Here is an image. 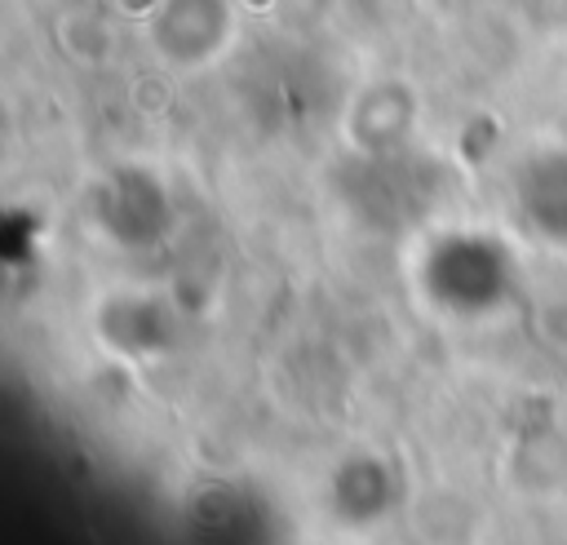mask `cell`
<instances>
[{"label": "cell", "mask_w": 567, "mask_h": 545, "mask_svg": "<svg viewBox=\"0 0 567 545\" xmlns=\"http://www.w3.org/2000/svg\"><path fill=\"white\" fill-rule=\"evenodd\" d=\"M151 53L173 71H204L239 35L235 0H151L142 18Z\"/></svg>", "instance_id": "cell-1"}, {"label": "cell", "mask_w": 567, "mask_h": 545, "mask_svg": "<svg viewBox=\"0 0 567 545\" xmlns=\"http://www.w3.org/2000/svg\"><path fill=\"white\" fill-rule=\"evenodd\" d=\"M430 292L456 310V315H483L496 310L501 297L509 292V257L501 244L478 239V235H452L434 248L430 257Z\"/></svg>", "instance_id": "cell-2"}, {"label": "cell", "mask_w": 567, "mask_h": 545, "mask_svg": "<svg viewBox=\"0 0 567 545\" xmlns=\"http://www.w3.org/2000/svg\"><path fill=\"white\" fill-rule=\"evenodd\" d=\"M514 208L527 230L567 244V151H532L514 168Z\"/></svg>", "instance_id": "cell-3"}, {"label": "cell", "mask_w": 567, "mask_h": 545, "mask_svg": "<svg viewBox=\"0 0 567 545\" xmlns=\"http://www.w3.org/2000/svg\"><path fill=\"white\" fill-rule=\"evenodd\" d=\"M412 115H416L412 89L399 80H377L350 97L346 128H350L359 155L372 160V155H394L403 146V137L412 133Z\"/></svg>", "instance_id": "cell-4"}]
</instances>
